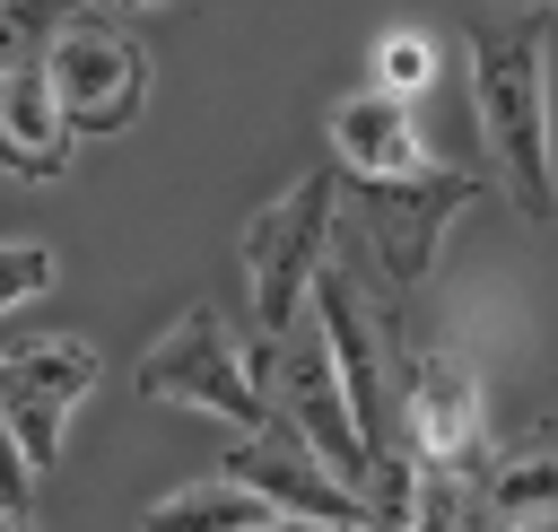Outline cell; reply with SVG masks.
I'll return each instance as SVG.
<instances>
[{"mask_svg":"<svg viewBox=\"0 0 558 532\" xmlns=\"http://www.w3.org/2000/svg\"><path fill=\"white\" fill-rule=\"evenodd\" d=\"M471 113L488 148V183L549 227L558 218V140H549V9L523 0H480L471 26Z\"/></svg>","mask_w":558,"mask_h":532,"instance_id":"1","label":"cell"},{"mask_svg":"<svg viewBox=\"0 0 558 532\" xmlns=\"http://www.w3.org/2000/svg\"><path fill=\"white\" fill-rule=\"evenodd\" d=\"M480 192H488V174H453V166H436V157H427L418 174H366V183H349L340 235L357 244L366 279L410 305V297L436 279V253H445L453 218H462Z\"/></svg>","mask_w":558,"mask_h":532,"instance_id":"2","label":"cell"},{"mask_svg":"<svg viewBox=\"0 0 558 532\" xmlns=\"http://www.w3.org/2000/svg\"><path fill=\"white\" fill-rule=\"evenodd\" d=\"M331 227H340V166H314L279 201L253 209V227H244V297H253V331L262 340H279L305 314L314 270L331 253Z\"/></svg>","mask_w":558,"mask_h":532,"instance_id":"3","label":"cell"},{"mask_svg":"<svg viewBox=\"0 0 558 532\" xmlns=\"http://www.w3.org/2000/svg\"><path fill=\"white\" fill-rule=\"evenodd\" d=\"M140 392H148V401H174V410H201V419H227V427H244V436L270 427V392H262V375H253V358H244V340L227 331L218 305H183V314L148 340Z\"/></svg>","mask_w":558,"mask_h":532,"instance_id":"4","label":"cell"},{"mask_svg":"<svg viewBox=\"0 0 558 532\" xmlns=\"http://www.w3.org/2000/svg\"><path fill=\"white\" fill-rule=\"evenodd\" d=\"M96 375H105V366H96V349H87V340H70V331L0 349V410H9V427H17V454L35 462V480L61 462L70 410L96 392Z\"/></svg>","mask_w":558,"mask_h":532,"instance_id":"5","label":"cell"},{"mask_svg":"<svg viewBox=\"0 0 558 532\" xmlns=\"http://www.w3.org/2000/svg\"><path fill=\"white\" fill-rule=\"evenodd\" d=\"M44 78H52V105H61L70 131H122L148 105V52L105 17L61 26L52 52H44Z\"/></svg>","mask_w":558,"mask_h":532,"instance_id":"6","label":"cell"},{"mask_svg":"<svg viewBox=\"0 0 558 532\" xmlns=\"http://www.w3.org/2000/svg\"><path fill=\"white\" fill-rule=\"evenodd\" d=\"M401 454L410 462H445V471H480L488 462V392L453 349L410 358V375H401Z\"/></svg>","mask_w":558,"mask_h":532,"instance_id":"7","label":"cell"},{"mask_svg":"<svg viewBox=\"0 0 558 532\" xmlns=\"http://www.w3.org/2000/svg\"><path fill=\"white\" fill-rule=\"evenodd\" d=\"M235 488H253L270 515H305V523H366V497L296 436V427H253V436H235L227 445V462H218Z\"/></svg>","mask_w":558,"mask_h":532,"instance_id":"8","label":"cell"},{"mask_svg":"<svg viewBox=\"0 0 558 532\" xmlns=\"http://www.w3.org/2000/svg\"><path fill=\"white\" fill-rule=\"evenodd\" d=\"M323 131H331V166H340L349 183H366V174H418V166H427L418 122H410V96H384V87L340 96Z\"/></svg>","mask_w":558,"mask_h":532,"instance_id":"9","label":"cell"},{"mask_svg":"<svg viewBox=\"0 0 558 532\" xmlns=\"http://www.w3.org/2000/svg\"><path fill=\"white\" fill-rule=\"evenodd\" d=\"M70 122L52 105V78L44 70H9L0 78V174L17 183H61L70 174Z\"/></svg>","mask_w":558,"mask_h":532,"instance_id":"10","label":"cell"},{"mask_svg":"<svg viewBox=\"0 0 558 532\" xmlns=\"http://www.w3.org/2000/svg\"><path fill=\"white\" fill-rule=\"evenodd\" d=\"M480 515L488 523H549L558 515V419L514 436L506 454L480 462Z\"/></svg>","mask_w":558,"mask_h":532,"instance_id":"11","label":"cell"},{"mask_svg":"<svg viewBox=\"0 0 558 532\" xmlns=\"http://www.w3.org/2000/svg\"><path fill=\"white\" fill-rule=\"evenodd\" d=\"M262 515H270V506H262L253 488H235L227 471H209V480L157 497V506L140 515V532H244V523H262Z\"/></svg>","mask_w":558,"mask_h":532,"instance_id":"12","label":"cell"},{"mask_svg":"<svg viewBox=\"0 0 558 532\" xmlns=\"http://www.w3.org/2000/svg\"><path fill=\"white\" fill-rule=\"evenodd\" d=\"M78 17H87V0H0V78L9 70H44L52 35L78 26Z\"/></svg>","mask_w":558,"mask_h":532,"instance_id":"13","label":"cell"},{"mask_svg":"<svg viewBox=\"0 0 558 532\" xmlns=\"http://www.w3.org/2000/svg\"><path fill=\"white\" fill-rule=\"evenodd\" d=\"M375 87L384 96H427L436 87V35L427 26H384L375 35Z\"/></svg>","mask_w":558,"mask_h":532,"instance_id":"14","label":"cell"},{"mask_svg":"<svg viewBox=\"0 0 558 532\" xmlns=\"http://www.w3.org/2000/svg\"><path fill=\"white\" fill-rule=\"evenodd\" d=\"M44 288H52V253L44 244H0V314L44 297Z\"/></svg>","mask_w":558,"mask_h":532,"instance_id":"15","label":"cell"},{"mask_svg":"<svg viewBox=\"0 0 558 532\" xmlns=\"http://www.w3.org/2000/svg\"><path fill=\"white\" fill-rule=\"evenodd\" d=\"M0 506H9L17 523H35V462L17 454V427H9V410H0Z\"/></svg>","mask_w":558,"mask_h":532,"instance_id":"16","label":"cell"},{"mask_svg":"<svg viewBox=\"0 0 558 532\" xmlns=\"http://www.w3.org/2000/svg\"><path fill=\"white\" fill-rule=\"evenodd\" d=\"M244 532H314L305 515H262V523H244Z\"/></svg>","mask_w":558,"mask_h":532,"instance_id":"17","label":"cell"},{"mask_svg":"<svg viewBox=\"0 0 558 532\" xmlns=\"http://www.w3.org/2000/svg\"><path fill=\"white\" fill-rule=\"evenodd\" d=\"M488 532H558V515L549 523H488Z\"/></svg>","mask_w":558,"mask_h":532,"instance_id":"18","label":"cell"},{"mask_svg":"<svg viewBox=\"0 0 558 532\" xmlns=\"http://www.w3.org/2000/svg\"><path fill=\"white\" fill-rule=\"evenodd\" d=\"M314 532H375V523H314Z\"/></svg>","mask_w":558,"mask_h":532,"instance_id":"19","label":"cell"},{"mask_svg":"<svg viewBox=\"0 0 558 532\" xmlns=\"http://www.w3.org/2000/svg\"><path fill=\"white\" fill-rule=\"evenodd\" d=\"M0 532H35V523H17V515H9V506H0Z\"/></svg>","mask_w":558,"mask_h":532,"instance_id":"20","label":"cell"},{"mask_svg":"<svg viewBox=\"0 0 558 532\" xmlns=\"http://www.w3.org/2000/svg\"><path fill=\"white\" fill-rule=\"evenodd\" d=\"M113 9H166V0H113Z\"/></svg>","mask_w":558,"mask_h":532,"instance_id":"21","label":"cell"},{"mask_svg":"<svg viewBox=\"0 0 558 532\" xmlns=\"http://www.w3.org/2000/svg\"><path fill=\"white\" fill-rule=\"evenodd\" d=\"M523 9H558V0H523Z\"/></svg>","mask_w":558,"mask_h":532,"instance_id":"22","label":"cell"}]
</instances>
